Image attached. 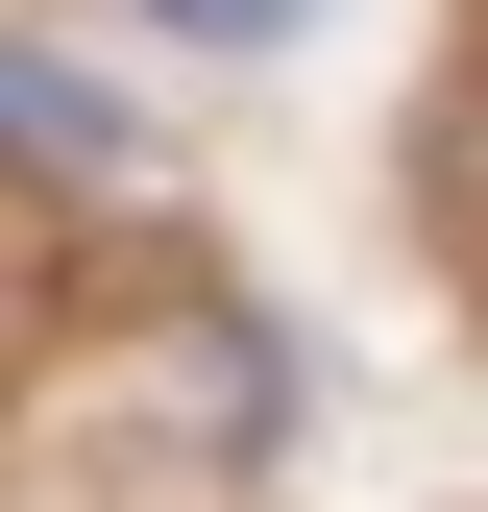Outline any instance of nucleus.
Wrapping results in <instances>:
<instances>
[{
  "label": "nucleus",
  "mask_w": 488,
  "mask_h": 512,
  "mask_svg": "<svg viewBox=\"0 0 488 512\" xmlns=\"http://www.w3.org/2000/svg\"><path fill=\"white\" fill-rule=\"evenodd\" d=\"M0 171H49V196H122V171H147V122H122L74 49H0Z\"/></svg>",
  "instance_id": "1"
},
{
  "label": "nucleus",
  "mask_w": 488,
  "mask_h": 512,
  "mask_svg": "<svg viewBox=\"0 0 488 512\" xmlns=\"http://www.w3.org/2000/svg\"><path fill=\"white\" fill-rule=\"evenodd\" d=\"M464 220H488V122H464Z\"/></svg>",
  "instance_id": "3"
},
{
  "label": "nucleus",
  "mask_w": 488,
  "mask_h": 512,
  "mask_svg": "<svg viewBox=\"0 0 488 512\" xmlns=\"http://www.w3.org/2000/svg\"><path fill=\"white\" fill-rule=\"evenodd\" d=\"M147 25H171V49H293L318 0H147Z\"/></svg>",
  "instance_id": "2"
}]
</instances>
